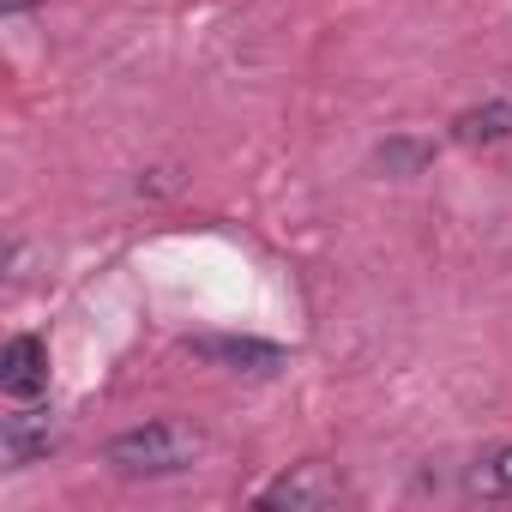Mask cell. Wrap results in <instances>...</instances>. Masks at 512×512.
Returning <instances> with one entry per match:
<instances>
[{
  "mask_svg": "<svg viewBox=\"0 0 512 512\" xmlns=\"http://www.w3.org/2000/svg\"><path fill=\"white\" fill-rule=\"evenodd\" d=\"M49 446H55V422H49V410H13L7 422H0V452H7L13 470L49 458Z\"/></svg>",
  "mask_w": 512,
  "mask_h": 512,
  "instance_id": "277c9868",
  "label": "cell"
},
{
  "mask_svg": "<svg viewBox=\"0 0 512 512\" xmlns=\"http://www.w3.org/2000/svg\"><path fill=\"white\" fill-rule=\"evenodd\" d=\"M193 356H205L217 368H235V374H278L284 368V350L260 344V338H199Z\"/></svg>",
  "mask_w": 512,
  "mask_h": 512,
  "instance_id": "5b68a950",
  "label": "cell"
},
{
  "mask_svg": "<svg viewBox=\"0 0 512 512\" xmlns=\"http://www.w3.org/2000/svg\"><path fill=\"white\" fill-rule=\"evenodd\" d=\"M332 500H338V476L326 464H296V470H284L278 482L260 488V506H284V512H320Z\"/></svg>",
  "mask_w": 512,
  "mask_h": 512,
  "instance_id": "3957f363",
  "label": "cell"
},
{
  "mask_svg": "<svg viewBox=\"0 0 512 512\" xmlns=\"http://www.w3.org/2000/svg\"><path fill=\"white\" fill-rule=\"evenodd\" d=\"M199 452H205V434L193 422H145L115 434L103 446V464L121 476H181L199 464Z\"/></svg>",
  "mask_w": 512,
  "mask_h": 512,
  "instance_id": "6da1fadb",
  "label": "cell"
},
{
  "mask_svg": "<svg viewBox=\"0 0 512 512\" xmlns=\"http://www.w3.org/2000/svg\"><path fill=\"white\" fill-rule=\"evenodd\" d=\"M470 488H476V494H512V446H494V452L470 470Z\"/></svg>",
  "mask_w": 512,
  "mask_h": 512,
  "instance_id": "52a82bcc",
  "label": "cell"
},
{
  "mask_svg": "<svg viewBox=\"0 0 512 512\" xmlns=\"http://www.w3.org/2000/svg\"><path fill=\"white\" fill-rule=\"evenodd\" d=\"M512 133V103H482V109H464L452 121V139L458 145H494Z\"/></svg>",
  "mask_w": 512,
  "mask_h": 512,
  "instance_id": "8992f818",
  "label": "cell"
},
{
  "mask_svg": "<svg viewBox=\"0 0 512 512\" xmlns=\"http://www.w3.org/2000/svg\"><path fill=\"white\" fill-rule=\"evenodd\" d=\"M37 0H0V13H31Z\"/></svg>",
  "mask_w": 512,
  "mask_h": 512,
  "instance_id": "ba28073f",
  "label": "cell"
},
{
  "mask_svg": "<svg viewBox=\"0 0 512 512\" xmlns=\"http://www.w3.org/2000/svg\"><path fill=\"white\" fill-rule=\"evenodd\" d=\"M0 392L19 398V404L49 392V344L37 332H19L7 350H0Z\"/></svg>",
  "mask_w": 512,
  "mask_h": 512,
  "instance_id": "7a4b0ae2",
  "label": "cell"
}]
</instances>
